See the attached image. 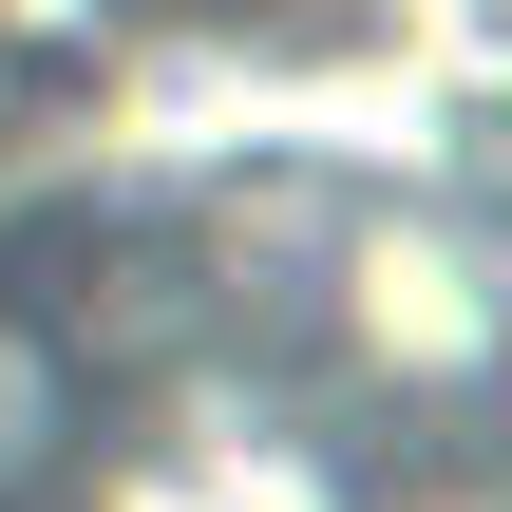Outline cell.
I'll use <instances>...</instances> for the list:
<instances>
[{"instance_id":"obj_2","label":"cell","mask_w":512,"mask_h":512,"mask_svg":"<svg viewBox=\"0 0 512 512\" xmlns=\"http://www.w3.org/2000/svg\"><path fill=\"white\" fill-rule=\"evenodd\" d=\"M494 19H512V0H475V38H494ZM475 38H456V57H475Z\"/></svg>"},{"instance_id":"obj_3","label":"cell","mask_w":512,"mask_h":512,"mask_svg":"<svg viewBox=\"0 0 512 512\" xmlns=\"http://www.w3.org/2000/svg\"><path fill=\"white\" fill-rule=\"evenodd\" d=\"M0 57H19V0H0Z\"/></svg>"},{"instance_id":"obj_1","label":"cell","mask_w":512,"mask_h":512,"mask_svg":"<svg viewBox=\"0 0 512 512\" xmlns=\"http://www.w3.org/2000/svg\"><path fill=\"white\" fill-rule=\"evenodd\" d=\"M437 133H456V171H475V209H494V247H512V19L456 57V114Z\"/></svg>"}]
</instances>
